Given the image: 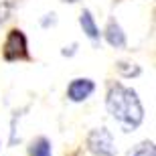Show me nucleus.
I'll list each match as a JSON object with an SVG mask.
<instances>
[{"instance_id": "nucleus-1", "label": "nucleus", "mask_w": 156, "mask_h": 156, "mask_svg": "<svg viewBox=\"0 0 156 156\" xmlns=\"http://www.w3.org/2000/svg\"><path fill=\"white\" fill-rule=\"evenodd\" d=\"M105 108L114 120L122 126L124 132H134L144 120V108L138 93L132 87H126L122 83H114L105 98Z\"/></svg>"}, {"instance_id": "nucleus-2", "label": "nucleus", "mask_w": 156, "mask_h": 156, "mask_svg": "<svg viewBox=\"0 0 156 156\" xmlns=\"http://www.w3.org/2000/svg\"><path fill=\"white\" fill-rule=\"evenodd\" d=\"M2 57L4 61L12 63V61H23V59H29V45H27V37L20 29H12L6 41L2 45Z\"/></svg>"}, {"instance_id": "nucleus-3", "label": "nucleus", "mask_w": 156, "mask_h": 156, "mask_svg": "<svg viewBox=\"0 0 156 156\" xmlns=\"http://www.w3.org/2000/svg\"><path fill=\"white\" fill-rule=\"evenodd\" d=\"M87 148L93 156H116V144L114 136L108 128H93L87 136Z\"/></svg>"}, {"instance_id": "nucleus-4", "label": "nucleus", "mask_w": 156, "mask_h": 156, "mask_svg": "<svg viewBox=\"0 0 156 156\" xmlns=\"http://www.w3.org/2000/svg\"><path fill=\"white\" fill-rule=\"evenodd\" d=\"M95 91V83L87 77H77L67 85V99L69 101H75V104H81L85 101L91 93Z\"/></svg>"}, {"instance_id": "nucleus-5", "label": "nucleus", "mask_w": 156, "mask_h": 156, "mask_svg": "<svg viewBox=\"0 0 156 156\" xmlns=\"http://www.w3.org/2000/svg\"><path fill=\"white\" fill-rule=\"evenodd\" d=\"M104 37H105V41H108V45L114 47V49H124L126 43H128L124 29H122L120 23L114 20V18L108 20V27H105V30H104Z\"/></svg>"}, {"instance_id": "nucleus-6", "label": "nucleus", "mask_w": 156, "mask_h": 156, "mask_svg": "<svg viewBox=\"0 0 156 156\" xmlns=\"http://www.w3.org/2000/svg\"><path fill=\"white\" fill-rule=\"evenodd\" d=\"M79 24H81V29H83V33H85L87 39H91L93 43H98L99 37H101V33H99V27H98L95 18H93V14L89 10H83L79 14Z\"/></svg>"}, {"instance_id": "nucleus-7", "label": "nucleus", "mask_w": 156, "mask_h": 156, "mask_svg": "<svg viewBox=\"0 0 156 156\" xmlns=\"http://www.w3.org/2000/svg\"><path fill=\"white\" fill-rule=\"evenodd\" d=\"M29 156H51V142L45 136L35 138L29 146Z\"/></svg>"}, {"instance_id": "nucleus-8", "label": "nucleus", "mask_w": 156, "mask_h": 156, "mask_svg": "<svg viewBox=\"0 0 156 156\" xmlns=\"http://www.w3.org/2000/svg\"><path fill=\"white\" fill-rule=\"evenodd\" d=\"M128 156H156V150H154V142H140L128 152Z\"/></svg>"}, {"instance_id": "nucleus-9", "label": "nucleus", "mask_w": 156, "mask_h": 156, "mask_svg": "<svg viewBox=\"0 0 156 156\" xmlns=\"http://www.w3.org/2000/svg\"><path fill=\"white\" fill-rule=\"evenodd\" d=\"M118 71H120L124 77H138L140 75V67L134 63H126V61H120V63H116Z\"/></svg>"}, {"instance_id": "nucleus-10", "label": "nucleus", "mask_w": 156, "mask_h": 156, "mask_svg": "<svg viewBox=\"0 0 156 156\" xmlns=\"http://www.w3.org/2000/svg\"><path fill=\"white\" fill-rule=\"evenodd\" d=\"M8 12H10V2L8 0H0V24L8 18Z\"/></svg>"}, {"instance_id": "nucleus-11", "label": "nucleus", "mask_w": 156, "mask_h": 156, "mask_svg": "<svg viewBox=\"0 0 156 156\" xmlns=\"http://www.w3.org/2000/svg\"><path fill=\"white\" fill-rule=\"evenodd\" d=\"M75 49H77V45L73 43V45L69 47V51H67V49H63V55H73V53H75Z\"/></svg>"}, {"instance_id": "nucleus-12", "label": "nucleus", "mask_w": 156, "mask_h": 156, "mask_svg": "<svg viewBox=\"0 0 156 156\" xmlns=\"http://www.w3.org/2000/svg\"><path fill=\"white\" fill-rule=\"evenodd\" d=\"M63 2H69V4H75V2H79V0H63Z\"/></svg>"}]
</instances>
